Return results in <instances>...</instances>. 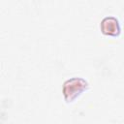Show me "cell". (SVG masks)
<instances>
[{
  "label": "cell",
  "mask_w": 124,
  "mask_h": 124,
  "mask_svg": "<svg viewBox=\"0 0 124 124\" xmlns=\"http://www.w3.org/2000/svg\"><path fill=\"white\" fill-rule=\"evenodd\" d=\"M87 88L88 83L85 79L81 78H72L63 84L64 98L67 102H72Z\"/></svg>",
  "instance_id": "obj_1"
},
{
  "label": "cell",
  "mask_w": 124,
  "mask_h": 124,
  "mask_svg": "<svg viewBox=\"0 0 124 124\" xmlns=\"http://www.w3.org/2000/svg\"><path fill=\"white\" fill-rule=\"evenodd\" d=\"M101 30L104 34L108 36H117L120 33V24L116 17L107 16L101 22Z\"/></svg>",
  "instance_id": "obj_2"
}]
</instances>
